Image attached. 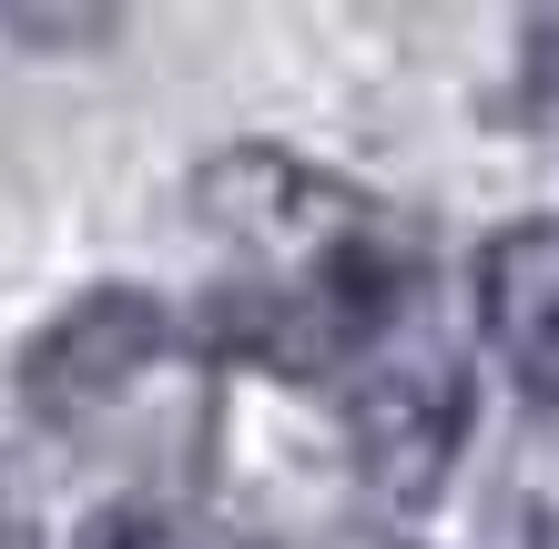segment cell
Returning <instances> with one entry per match:
<instances>
[{
  "mask_svg": "<svg viewBox=\"0 0 559 549\" xmlns=\"http://www.w3.org/2000/svg\"><path fill=\"white\" fill-rule=\"evenodd\" d=\"M193 224L214 244V285L193 315V357L346 386L427 326V235L367 183L275 143H235L193 174Z\"/></svg>",
  "mask_w": 559,
  "mask_h": 549,
  "instance_id": "obj_1",
  "label": "cell"
},
{
  "mask_svg": "<svg viewBox=\"0 0 559 549\" xmlns=\"http://www.w3.org/2000/svg\"><path fill=\"white\" fill-rule=\"evenodd\" d=\"M346 447H356V478L386 499V509H427L457 468V438H468V357L417 326L397 357H377L367 377L346 386Z\"/></svg>",
  "mask_w": 559,
  "mask_h": 549,
  "instance_id": "obj_2",
  "label": "cell"
},
{
  "mask_svg": "<svg viewBox=\"0 0 559 549\" xmlns=\"http://www.w3.org/2000/svg\"><path fill=\"white\" fill-rule=\"evenodd\" d=\"M183 346L193 336L174 326L163 296H143V285H92V296L61 315V326H41V346L21 357V397L41 407L51 428H92V417H112L143 377H163Z\"/></svg>",
  "mask_w": 559,
  "mask_h": 549,
  "instance_id": "obj_3",
  "label": "cell"
},
{
  "mask_svg": "<svg viewBox=\"0 0 559 549\" xmlns=\"http://www.w3.org/2000/svg\"><path fill=\"white\" fill-rule=\"evenodd\" d=\"M468 296H478V336L499 357V377L559 417V224L549 214L499 224L468 265Z\"/></svg>",
  "mask_w": 559,
  "mask_h": 549,
  "instance_id": "obj_4",
  "label": "cell"
},
{
  "mask_svg": "<svg viewBox=\"0 0 559 549\" xmlns=\"http://www.w3.org/2000/svg\"><path fill=\"white\" fill-rule=\"evenodd\" d=\"M72 549H235V539H224V529H193V520H174V509L122 499V509H103Z\"/></svg>",
  "mask_w": 559,
  "mask_h": 549,
  "instance_id": "obj_5",
  "label": "cell"
},
{
  "mask_svg": "<svg viewBox=\"0 0 559 549\" xmlns=\"http://www.w3.org/2000/svg\"><path fill=\"white\" fill-rule=\"evenodd\" d=\"M519 41H530V92L559 112V11H530V31H519Z\"/></svg>",
  "mask_w": 559,
  "mask_h": 549,
  "instance_id": "obj_6",
  "label": "cell"
},
{
  "mask_svg": "<svg viewBox=\"0 0 559 549\" xmlns=\"http://www.w3.org/2000/svg\"><path fill=\"white\" fill-rule=\"evenodd\" d=\"M530 549H559V520H549V509H530Z\"/></svg>",
  "mask_w": 559,
  "mask_h": 549,
  "instance_id": "obj_7",
  "label": "cell"
}]
</instances>
